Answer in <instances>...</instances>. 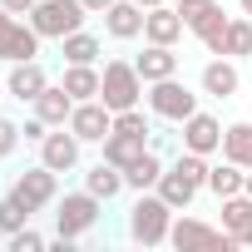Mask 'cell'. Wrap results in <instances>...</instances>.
Listing matches in <instances>:
<instances>
[{
  "label": "cell",
  "instance_id": "6da1fadb",
  "mask_svg": "<svg viewBox=\"0 0 252 252\" xmlns=\"http://www.w3.org/2000/svg\"><path fill=\"white\" fill-rule=\"evenodd\" d=\"M168 227H173V208L158 193H139L134 208H129V237L139 247H163L168 242Z\"/></svg>",
  "mask_w": 252,
  "mask_h": 252
},
{
  "label": "cell",
  "instance_id": "7a4b0ae2",
  "mask_svg": "<svg viewBox=\"0 0 252 252\" xmlns=\"http://www.w3.org/2000/svg\"><path fill=\"white\" fill-rule=\"evenodd\" d=\"M25 20L40 30V40H64V35L84 30L89 10H84V0H40V5H35Z\"/></svg>",
  "mask_w": 252,
  "mask_h": 252
},
{
  "label": "cell",
  "instance_id": "3957f363",
  "mask_svg": "<svg viewBox=\"0 0 252 252\" xmlns=\"http://www.w3.org/2000/svg\"><path fill=\"white\" fill-rule=\"evenodd\" d=\"M99 213H104V198H94L89 188L64 193V198H55V232L79 242V237H84V232L99 222Z\"/></svg>",
  "mask_w": 252,
  "mask_h": 252
},
{
  "label": "cell",
  "instance_id": "277c9868",
  "mask_svg": "<svg viewBox=\"0 0 252 252\" xmlns=\"http://www.w3.org/2000/svg\"><path fill=\"white\" fill-rule=\"evenodd\" d=\"M144 74L134 69V60H109L104 64V84H99V99L119 114V109H134L139 99H144Z\"/></svg>",
  "mask_w": 252,
  "mask_h": 252
},
{
  "label": "cell",
  "instance_id": "5b68a950",
  "mask_svg": "<svg viewBox=\"0 0 252 252\" xmlns=\"http://www.w3.org/2000/svg\"><path fill=\"white\" fill-rule=\"evenodd\" d=\"M144 99H149V114L163 119V124H183L188 114H198V94H193L178 74H173V79H154Z\"/></svg>",
  "mask_w": 252,
  "mask_h": 252
},
{
  "label": "cell",
  "instance_id": "8992f818",
  "mask_svg": "<svg viewBox=\"0 0 252 252\" xmlns=\"http://www.w3.org/2000/svg\"><path fill=\"white\" fill-rule=\"evenodd\" d=\"M69 129H74L79 144H104L109 129H114V109L104 99H79L74 114H69Z\"/></svg>",
  "mask_w": 252,
  "mask_h": 252
},
{
  "label": "cell",
  "instance_id": "52a82bcc",
  "mask_svg": "<svg viewBox=\"0 0 252 252\" xmlns=\"http://www.w3.org/2000/svg\"><path fill=\"white\" fill-rule=\"evenodd\" d=\"M55 178H60L55 168L35 163V168H25V173L10 183V193H15V198H20L30 213H40V208H50V203H55V193H60V188H55Z\"/></svg>",
  "mask_w": 252,
  "mask_h": 252
},
{
  "label": "cell",
  "instance_id": "ba28073f",
  "mask_svg": "<svg viewBox=\"0 0 252 252\" xmlns=\"http://www.w3.org/2000/svg\"><path fill=\"white\" fill-rule=\"evenodd\" d=\"M40 163L55 168V173H74L79 168V139H74L69 124H60V129H50L40 139Z\"/></svg>",
  "mask_w": 252,
  "mask_h": 252
},
{
  "label": "cell",
  "instance_id": "9c48e42d",
  "mask_svg": "<svg viewBox=\"0 0 252 252\" xmlns=\"http://www.w3.org/2000/svg\"><path fill=\"white\" fill-rule=\"evenodd\" d=\"M178 139H183V149H193V154H208V158H213V154H222V124H218L213 114H203V109H198V114H188V119H183V134H178Z\"/></svg>",
  "mask_w": 252,
  "mask_h": 252
},
{
  "label": "cell",
  "instance_id": "30bf717a",
  "mask_svg": "<svg viewBox=\"0 0 252 252\" xmlns=\"http://www.w3.org/2000/svg\"><path fill=\"white\" fill-rule=\"evenodd\" d=\"M0 60H5V64L40 60V30L30 20H10L5 30H0Z\"/></svg>",
  "mask_w": 252,
  "mask_h": 252
},
{
  "label": "cell",
  "instance_id": "8fae6325",
  "mask_svg": "<svg viewBox=\"0 0 252 252\" xmlns=\"http://www.w3.org/2000/svg\"><path fill=\"white\" fill-rule=\"evenodd\" d=\"M168 242H173L178 252H183V247H232V237H227L222 227H208V222H198V218H173Z\"/></svg>",
  "mask_w": 252,
  "mask_h": 252
},
{
  "label": "cell",
  "instance_id": "7c38bea8",
  "mask_svg": "<svg viewBox=\"0 0 252 252\" xmlns=\"http://www.w3.org/2000/svg\"><path fill=\"white\" fill-rule=\"evenodd\" d=\"M45 84H50V74H45L40 60H20V64H10V74H5V94L20 99V104H35Z\"/></svg>",
  "mask_w": 252,
  "mask_h": 252
},
{
  "label": "cell",
  "instance_id": "4fadbf2b",
  "mask_svg": "<svg viewBox=\"0 0 252 252\" xmlns=\"http://www.w3.org/2000/svg\"><path fill=\"white\" fill-rule=\"evenodd\" d=\"M198 84H203V94H208V99H232V94H237V84H242V74H237V60H227V55H213V60L203 64Z\"/></svg>",
  "mask_w": 252,
  "mask_h": 252
},
{
  "label": "cell",
  "instance_id": "5bb4252c",
  "mask_svg": "<svg viewBox=\"0 0 252 252\" xmlns=\"http://www.w3.org/2000/svg\"><path fill=\"white\" fill-rule=\"evenodd\" d=\"M183 15L173 10V5H154V10H144V40L149 45H178L183 40Z\"/></svg>",
  "mask_w": 252,
  "mask_h": 252
},
{
  "label": "cell",
  "instance_id": "9a60e30c",
  "mask_svg": "<svg viewBox=\"0 0 252 252\" xmlns=\"http://www.w3.org/2000/svg\"><path fill=\"white\" fill-rule=\"evenodd\" d=\"M222 232L232 237V247H252V198L247 193L222 198Z\"/></svg>",
  "mask_w": 252,
  "mask_h": 252
},
{
  "label": "cell",
  "instance_id": "2e32d148",
  "mask_svg": "<svg viewBox=\"0 0 252 252\" xmlns=\"http://www.w3.org/2000/svg\"><path fill=\"white\" fill-rule=\"evenodd\" d=\"M104 30L114 40H139L144 35V5H134V0H114V5L104 10Z\"/></svg>",
  "mask_w": 252,
  "mask_h": 252
},
{
  "label": "cell",
  "instance_id": "e0dca14e",
  "mask_svg": "<svg viewBox=\"0 0 252 252\" xmlns=\"http://www.w3.org/2000/svg\"><path fill=\"white\" fill-rule=\"evenodd\" d=\"M74 104H79V99H74L64 84H45V89H40V99H35V114L50 124V129H60V124H69Z\"/></svg>",
  "mask_w": 252,
  "mask_h": 252
},
{
  "label": "cell",
  "instance_id": "ac0fdd59",
  "mask_svg": "<svg viewBox=\"0 0 252 252\" xmlns=\"http://www.w3.org/2000/svg\"><path fill=\"white\" fill-rule=\"evenodd\" d=\"M134 69L144 74V84L173 79V74H178V55H173V45H149L144 55H134Z\"/></svg>",
  "mask_w": 252,
  "mask_h": 252
},
{
  "label": "cell",
  "instance_id": "d6986e66",
  "mask_svg": "<svg viewBox=\"0 0 252 252\" xmlns=\"http://www.w3.org/2000/svg\"><path fill=\"white\" fill-rule=\"evenodd\" d=\"M84 188L94 193V198H104V203H114L124 188H129V183H124V168H114L109 158H99L89 173H84Z\"/></svg>",
  "mask_w": 252,
  "mask_h": 252
},
{
  "label": "cell",
  "instance_id": "ffe728a7",
  "mask_svg": "<svg viewBox=\"0 0 252 252\" xmlns=\"http://www.w3.org/2000/svg\"><path fill=\"white\" fill-rule=\"evenodd\" d=\"M154 193H158V198H163V203H168V208H173V213H188V203H193V198H198V183H188V178H183V173H178V168H173V163H168V168H163V178H158V188H154Z\"/></svg>",
  "mask_w": 252,
  "mask_h": 252
},
{
  "label": "cell",
  "instance_id": "44dd1931",
  "mask_svg": "<svg viewBox=\"0 0 252 252\" xmlns=\"http://www.w3.org/2000/svg\"><path fill=\"white\" fill-rule=\"evenodd\" d=\"M149 154V139H139V134H109L104 139V158L114 163V168H129V163H139Z\"/></svg>",
  "mask_w": 252,
  "mask_h": 252
},
{
  "label": "cell",
  "instance_id": "7402d4cb",
  "mask_svg": "<svg viewBox=\"0 0 252 252\" xmlns=\"http://www.w3.org/2000/svg\"><path fill=\"white\" fill-rule=\"evenodd\" d=\"M222 158H232L237 168H252V124L237 119L222 129Z\"/></svg>",
  "mask_w": 252,
  "mask_h": 252
},
{
  "label": "cell",
  "instance_id": "603a6c76",
  "mask_svg": "<svg viewBox=\"0 0 252 252\" xmlns=\"http://www.w3.org/2000/svg\"><path fill=\"white\" fill-rule=\"evenodd\" d=\"M74 99H99V84H104V69L94 64H64V79H60Z\"/></svg>",
  "mask_w": 252,
  "mask_h": 252
},
{
  "label": "cell",
  "instance_id": "cb8c5ba5",
  "mask_svg": "<svg viewBox=\"0 0 252 252\" xmlns=\"http://www.w3.org/2000/svg\"><path fill=\"white\" fill-rule=\"evenodd\" d=\"M158 178H163V158L149 149L139 163H129V168H124V183H129L134 193H149V188H158Z\"/></svg>",
  "mask_w": 252,
  "mask_h": 252
},
{
  "label": "cell",
  "instance_id": "d4e9b609",
  "mask_svg": "<svg viewBox=\"0 0 252 252\" xmlns=\"http://www.w3.org/2000/svg\"><path fill=\"white\" fill-rule=\"evenodd\" d=\"M99 35H89V30H74V35H64L60 40V55H64V64H94L99 60Z\"/></svg>",
  "mask_w": 252,
  "mask_h": 252
},
{
  "label": "cell",
  "instance_id": "484cf974",
  "mask_svg": "<svg viewBox=\"0 0 252 252\" xmlns=\"http://www.w3.org/2000/svg\"><path fill=\"white\" fill-rule=\"evenodd\" d=\"M242 178H247V168H237L232 158H222V163L208 168V193L213 198H232V193H242Z\"/></svg>",
  "mask_w": 252,
  "mask_h": 252
},
{
  "label": "cell",
  "instance_id": "4316f807",
  "mask_svg": "<svg viewBox=\"0 0 252 252\" xmlns=\"http://www.w3.org/2000/svg\"><path fill=\"white\" fill-rule=\"evenodd\" d=\"M222 55H227V60H247V55H252V15H232V20H227Z\"/></svg>",
  "mask_w": 252,
  "mask_h": 252
},
{
  "label": "cell",
  "instance_id": "83f0119b",
  "mask_svg": "<svg viewBox=\"0 0 252 252\" xmlns=\"http://www.w3.org/2000/svg\"><path fill=\"white\" fill-rule=\"evenodd\" d=\"M109 134H139V139H154V124H149V114L134 104V109H119L114 114V129Z\"/></svg>",
  "mask_w": 252,
  "mask_h": 252
},
{
  "label": "cell",
  "instance_id": "f1b7e54d",
  "mask_svg": "<svg viewBox=\"0 0 252 252\" xmlns=\"http://www.w3.org/2000/svg\"><path fill=\"white\" fill-rule=\"evenodd\" d=\"M30 218H35V213H30L15 193H5V198H0V232H5V237H10V232H20Z\"/></svg>",
  "mask_w": 252,
  "mask_h": 252
},
{
  "label": "cell",
  "instance_id": "f546056e",
  "mask_svg": "<svg viewBox=\"0 0 252 252\" xmlns=\"http://www.w3.org/2000/svg\"><path fill=\"white\" fill-rule=\"evenodd\" d=\"M5 242H10V252H45V237H40V232H35L30 222H25L20 232H10Z\"/></svg>",
  "mask_w": 252,
  "mask_h": 252
},
{
  "label": "cell",
  "instance_id": "4dcf8cb0",
  "mask_svg": "<svg viewBox=\"0 0 252 252\" xmlns=\"http://www.w3.org/2000/svg\"><path fill=\"white\" fill-rule=\"evenodd\" d=\"M20 139H25V134H20V124L0 114V158H10V154L20 149Z\"/></svg>",
  "mask_w": 252,
  "mask_h": 252
},
{
  "label": "cell",
  "instance_id": "1f68e13d",
  "mask_svg": "<svg viewBox=\"0 0 252 252\" xmlns=\"http://www.w3.org/2000/svg\"><path fill=\"white\" fill-rule=\"evenodd\" d=\"M0 5H5V10H10V15H30V10H35V5H40V0H0Z\"/></svg>",
  "mask_w": 252,
  "mask_h": 252
},
{
  "label": "cell",
  "instance_id": "d6a6232c",
  "mask_svg": "<svg viewBox=\"0 0 252 252\" xmlns=\"http://www.w3.org/2000/svg\"><path fill=\"white\" fill-rule=\"evenodd\" d=\"M109 5H114V0H84V10H89V15H104Z\"/></svg>",
  "mask_w": 252,
  "mask_h": 252
},
{
  "label": "cell",
  "instance_id": "836d02e7",
  "mask_svg": "<svg viewBox=\"0 0 252 252\" xmlns=\"http://www.w3.org/2000/svg\"><path fill=\"white\" fill-rule=\"evenodd\" d=\"M10 20H15V15H10V10H5V5H0V30H5V25H10Z\"/></svg>",
  "mask_w": 252,
  "mask_h": 252
},
{
  "label": "cell",
  "instance_id": "e575fe53",
  "mask_svg": "<svg viewBox=\"0 0 252 252\" xmlns=\"http://www.w3.org/2000/svg\"><path fill=\"white\" fill-rule=\"evenodd\" d=\"M242 193H247V198H252V168H247V178H242Z\"/></svg>",
  "mask_w": 252,
  "mask_h": 252
},
{
  "label": "cell",
  "instance_id": "d590c367",
  "mask_svg": "<svg viewBox=\"0 0 252 252\" xmlns=\"http://www.w3.org/2000/svg\"><path fill=\"white\" fill-rule=\"evenodd\" d=\"M134 5H144V10H154V5H163V0H134Z\"/></svg>",
  "mask_w": 252,
  "mask_h": 252
},
{
  "label": "cell",
  "instance_id": "8d00e7d4",
  "mask_svg": "<svg viewBox=\"0 0 252 252\" xmlns=\"http://www.w3.org/2000/svg\"><path fill=\"white\" fill-rule=\"evenodd\" d=\"M237 5H242V15H252V0H237Z\"/></svg>",
  "mask_w": 252,
  "mask_h": 252
},
{
  "label": "cell",
  "instance_id": "74e56055",
  "mask_svg": "<svg viewBox=\"0 0 252 252\" xmlns=\"http://www.w3.org/2000/svg\"><path fill=\"white\" fill-rule=\"evenodd\" d=\"M0 99H5V79H0Z\"/></svg>",
  "mask_w": 252,
  "mask_h": 252
}]
</instances>
